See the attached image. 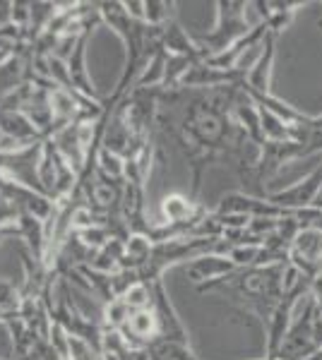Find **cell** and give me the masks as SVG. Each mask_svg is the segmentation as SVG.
<instances>
[{
    "label": "cell",
    "mask_w": 322,
    "mask_h": 360,
    "mask_svg": "<svg viewBox=\"0 0 322 360\" xmlns=\"http://www.w3.org/2000/svg\"><path fill=\"white\" fill-rule=\"evenodd\" d=\"M101 161H104V168H106V171L109 173H113V176H118V173H120V166H118V159H116V156L113 154H104L101 156Z\"/></svg>",
    "instance_id": "obj_1"
}]
</instances>
